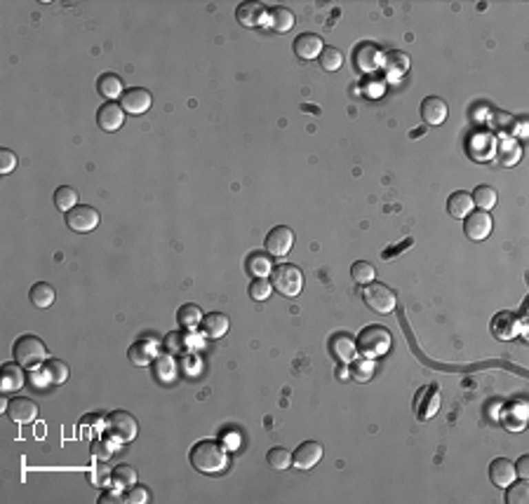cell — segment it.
Listing matches in <instances>:
<instances>
[{"label":"cell","mask_w":529,"mask_h":504,"mask_svg":"<svg viewBox=\"0 0 529 504\" xmlns=\"http://www.w3.org/2000/svg\"><path fill=\"white\" fill-rule=\"evenodd\" d=\"M153 371H156V377L160 382H172L174 375H176L174 357H172V354H163V357H158L156 366H153Z\"/></svg>","instance_id":"ab89813d"},{"label":"cell","mask_w":529,"mask_h":504,"mask_svg":"<svg viewBox=\"0 0 529 504\" xmlns=\"http://www.w3.org/2000/svg\"><path fill=\"white\" fill-rule=\"evenodd\" d=\"M489 479H492V483L499 485V488H508L517 479L515 465L508 457H497V460H492V465H489Z\"/></svg>","instance_id":"ffe728a7"},{"label":"cell","mask_w":529,"mask_h":504,"mask_svg":"<svg viewBox=\"0 0 529 504\" xmlns=\"http://www.w3.org/2000/svg\"><path fill=\"white\" fill-rule=\"evenodd\" d=\"M271 284L278 294L294 298L304 291V272L299 270L292 263H282V265H273L271 272Z\"/></svg>","instance_id":"277c9868"},{"label":"cell","mask_w":529,"mask_h":504,"mask_svg":"<svg viewBox=\"0 0 529 504\" xmlns=\"http://www.w3.org/2000/svg\"><path fill=\"white\" fill-rule=\"evenodd\" d=\"M28 298H31V303L38 307V310H48V307L54 303L56 294H54L52 284H48V282H38V284H33V286H31V291H28Z\"/></svg>","instance_id":"4dcf8cb0"},{"label":"cell","mask_w":529,"mask_h":504,"mask_svg":"<svg viewBox=\"0 0 529 504\" xmlns=\"http://www.w3.org/2000/svg\"><path fill=\"white\" fill-rule=\"evenodd\" d=\"M322 38L315 36V33H301L294 40V54L299 56L301 61H311V59H318L322 52Z\"/></svg>","instance_id":"d6986e66"},{"label":"cell","mask_w":529,"mask_h":504,"mask_svg":"<svg viewBox=\"0 0 529 504\" xmlns=\"http://www.w3.org/2000/svg\"><path fill=\"white\" fill-rule=\"evenodd\" d=\"M78 199H81V195H78L76 188L71 186H59L54 190V204L59 211H64V214H68L71 209L78 207Z\"/></svg>","instance_id":"8d00e7d4"},{"label":"cell","mask_w":529,"mask_h":504,"mask_svg":"<svg viewBox=\"0 0 529 504\" xmlns=\"http://www.w3.org/2000/svg\"><path fill=\"white\" fill-rule=\"evenodd\" d=\"M165 349L169 354H186L191 349V336L186 329L174 331V333L165 336Z\"/></svg>","instance_id":"74e56055"},{"label":"cell","mask_w":529,"mask_h":504,"mask_svg":"<svg viewBox=\"0 0 529 504\" xmlns=\"http://www.w3.org/2000/svg\"><path fill=\"white\" fill-rule=\"evenodd\" d=\"M247 272L252 277H269L273 272V261H271V254H264V251H252L247 256V263H245Z\"/></svg>","instance_id":"83f0119b"},{"label":"cell","mask_w":529,"mask_h":504,"mask_svg":"<svg viewBox=\"0 0 529 504\" xmlns=\"http://www.w3.org/2000/svg\"><path fill=\"white\" fill-rule=\"evenodd\" d=\"M24 387V366L19 364H3L0 369V389L3 392H17Z\"/></svg>","instance_id":"d4e9b609"},{"label":"cell","mask_w":529,"mask_h":504,"mask_svg":"<svg viewBox=\"0 0 529 504\" xmlns=\"http://www.w3.org/2000/svg\"><path fill=\"white\" fill-rule=\"evenodd\" d=\"M504 427L508 429V432H522V429L527 427V406L522 404V401L510 404L508 415L504 417Z\"/></svg>","instance_id":"e575fe53"},{"label":"cell","mask_w":529,"mask_h":504,"mask_svg":"<svg viewBox=\"0 0 529 504\" xmlns=\"http://www.w3.org/2000/svg\"><path fill=\"white\" fill-rule=\"evenodd\" d=\"M191 465L196 472L214 476L229 467V452L217 441H198L191 448Z\"/></svg>","instance_id":"6da1fadb"},{"label":"cell","mask_w":529,"mask_h":504,"mask_svg":"<svg viewBox=\"0 0 529 504\" xmlns=\"http://www.w3.org/2000/svg\"><path fill=\"white\" fill-rule=\"evenodd\" d=\"M99 502H101V504H109V502H125V497H121V495H118V492L109 490V492H104V497H99Z\"/></svg>","instance_id":"db71d44e"},{"label":"cell","mask_w":529,"mask_h":504,"mask_svg":"<svg viewBox=\"0 0 529 504\" xmlns=\"http://www.w3.org/2000/svg\"><path fill=\"white\" fill-rule=\"evenodd\" d=\"M153 104V96L149 89H141V87H132L127 89L123 94L121 99V106L125 113H129V116H141V113H146Z\"/></svg>","instance_id":"9a60e30c"},{"label":"cell","mask_w":529,"mask_h":504,"mask_svg":"<svg viewBox=\"0 0 529 504\" xmlns=\"http://www.w3.org/2000/svg\"><path fill=\"white\" fill-rule=\"evenodd\" d=\"M294 246V232L287 226H278L266 234V254L271 256H287Z\"/></svg>","instance_id":"4fadbf2b"},{"label":"cell","mask_w":529,"mask_h":504,"mask_svg":"<svg viewBox=\"0 0 529 504\" xmlns=\"http://www.w3.org/2000/svg\"><path fill=\"white\" fill-rule=\"evenodd\" d=\"M468 153L477 162H489L497 155V139L489 131H475L468 136Z\"/></svg>","instance_id":"7c38bea8"},{"label":"cell","mask_w":529,"mask_h":504,"mask_svg":"<svg viewBox=\"0 0 529 504\" xmlns=\"http://www.w3.org/2000/svg\"><path fill=\"white\" fill-rule=\"evenodd\" d=\"M520 143H517L515 139H501L497 141V157L501 160L504 167H510V164H515L517 160H520Z\"/></svg>","instance_id":"d590c367"},{"label":"cell","mask_w":529,"mask_h":504,"mask_svg":"<svg viewBox=\"0 0 529 504\" xmlns=\"http://www.w3.org/2000/svg\"><path fill=\"white\" fill-rule=\"evenodd\" d=\"M522 331V319L520 314L515 312H497L492 319V333L494 338H499V340H513V338H517V333Z\"/></svg>","instance_id":"30bf717a"},{"label":"cell","mask_w":529,"mask_h":504,"mask_svg":"<svg viewBox=\"0 0 529 504\" xmlns=\"http://www.w3.org/2000/svg\"><path fill=\"white\" fill-rule=\"evenodd\" d=\"M200 329H203V333L207 336V338L217 340V338L229 333L231 322H229V317H226V314H221V312H209V314H205V317H203Z\"/></svg>","instance_id":"cb8c5ba5"},{"label":"cell","mask_w":529,"mask_h":504,"mask_svg":"<svg viewBox=\"0 0 529 504\" xmlns=\"http://www.w3.org/2000/svg\"><path fill=\"white\" fill-rule=\"evenodd\" d=\"M118 448V441L111 437V434H104V437H94L92 443H90V452H92L94 460H111V455Z\"/></svg>","instance_id":"836d02e7"},{"label":"cell","mask_w":529,"mask_h":504,"mask_svg":"<svg viewBox=\"0 0 529 504\" xmlns=\"http://www.w3.org/2000/svg\"><path fill=\"white\" fill-rule=\"evenodd\" d=\"M111 472L113 469L106 465L104 460H99V465H96L92 469V474H90V481H92V485H96V488H104V485L111 481Z\"/></svg>","instance_id":"681fc988"},{"label":"cell","mask_w":529,"mask_h":504,"mask_svg":"<svg viewBox=\"0 0 529 504\" xmlns=\"http://www.w3.org/2000/svg\"><path fill=\"white\" fill-rule=\"evenodd\" d=\"M5 410H8L10 420L17 422V425H31V422H36V417H38V404L28 397L10 399L8 406H5Z\"/></svg>","instance_id":"9c48e42d"},{"label":"cell","mask_w":529,"mask_h":504,"mask_svg":"<svg viewBox=\"0 0 529 504\" xmlns=\"http://www.w3.org/2000/svg\"><path fill=\"white\" fill-rule=\"evenodd\" d=\"M470 197H473V204L480 207V211H489L494 204H497L499 195L492 186H477L475 190L470 193Z\"/></svg>","instance_id":"f35d334b"},{"label":"cell","mask_w":529,"mask_h":504,"mask_svg":"<svg viewBox=\"0 0 529 504\" xmlns=\"http://www.w3.org/2000/svg\"><path fill=\"white\" fill-rule=\"evenodd\" d=\"M99 221H101L99 211L90 207V204H78L76 209H71L66 214V226L68 230L73 232H92L94 228L99 226Z\"/></svg>","instance_id":"52a82bcc"},{"label":"cell","mask_w":529,"mask_h":504,"mask_svg":"<svg viewBox=\"0 0 529 504\" xmlns=\"http://www.w3.org/2000/svg\"><path fill=\"white\" fill-rule=\"evenodd\" d=\"M111 483L116 488H129V485L136 483V469L129 465H118L111 472Z\"/></svg>","instance_id":"60d3db41"},{"label":"cell","mask_w":529,"mask_h":504,"mask_svg":"<svg viewBox=\"0 0 529 504\" xmlns=\"http://www.w3.org/2000/svg\"><path fill=\"white\" fill-rule=\"evenodd\" d=\"M355 347H357V352L367 359L384 357V354L391 349L388 329H386V326H379V324L367 326V329H362L360 336L355 338Z\"/></svg>","instance_id":"3957f363"},{"label":"cell","mask_w":529,"mask_h":504,"mask_svg":"<svg viewBox=\"0 0 529 504\" xmlns=\"http://www.w3.org/2000/svg\"><path fill=\"white\" fill-rule=\"evenodd\" d=\"M127 357H129V362H132L134 366H149L153 359H158L156 338L144 336L141 340L132 342V347H129V352H127Z\"/></svg>","instance_id":"ac0fdd59"},{"label":"cell","mask_w":529,"mask_h":504,"mask_svg":"<svg viewBox=\"0 0 529 504\" xmlns=\"http://www.w3.org/2000/svg\"><path fill=\"white\" fill-rule=\"evenodd\" d=\"M381 68L388 73L391 78H400L409 71V56L405 52H388L384 54V61H381Z\"/></svg>","instance_id":"f1b7e54d"},{"label":"cell","mask_w":529,"mask_h":504,"mask_svg":"<svg viewBox=\"0 0 529 504\" xmlns=\"http://www.w3.org/2000/svg\"><path fill=\"white\" fill-rule=\"evenodd\" d=\"M322 455H325V450H322V446L318 443V441H304V443L294 450L292 465L297 469H313L322 460Z\"/></svg>","instance_id":"2e32d148"},{"label":"cell","mask_w":529,"mask_h":504,"mask_svg":"<svg viewBox=\"0 0 529 504\" xmlns=\"http://www.w3.org/2000/svg\"><path fill=\"white\" fill-rule=\"evenodd\" d=\"M351 375H353V380H360V382H367L369 377L374 375V364H372V359H360V362H353V366H351Z\"/></svg>","instance_id":"7dc6e473"},{"label":"cell","mask_w":529,"mask_h":504,"mask_svg":"<svg viewBox=\"0 0 529 504\" xmlns=\"http://www.w3.org/2000/svg\"><path fill=\"white\" fill-rule=\"evenodd\" d=\"M273 294V284L269 282V277H254L249 284V296L252 300H269V296Z\"/></svg>","instance_id":"bcb514c9"},{"label":"cell","mask_w":529,"mask_h":504,"mask_svg":"<svg viewBox=\"0 0 529 504\" xmlns=\"http://www.w3.org/2000/svg\"><path fill=\"white\" fill-rule=\"evenodd\" d=\"M346 375H349V371H346V369H339V371H337V377H346Z\"/></svg>","instance_id":"11a10c76"},{"label":"cell","mask_w":529,"mask_h":504,"mask_svg":"<svg viewBox=\"0 0 529 504\" xmlns=\"http://www.w3.org/2000/svg\"><path fill=\"white\" fill-rule=\"evenodd\" d=\"M96 91H99L106 101H116L125 91L123 78L116 76V73H104V76H99V80H96Z\"/></svg>","instance_id":"484cf974"},{"label":"cell","mask_w":529,"mask_h":504,"mask_svg":"<svg viewBox=\"0 0 529 504\" xmlns=\"http://www.w3.org/2000/svg\"><path fill=\"white\" fill-rule=\"evenodd\" d=\"M440 410V389L435 385L421 387L414 397V413L419 420H431Z\"/></svg>","instance_id":"ba28073f"},{"label":"cell","mask_w":529,"mask_h":504,"mask_svg":"<svg viewBox=\"0 0 529 504\" xmlns=\"http://www.w3.org/2000/svg\"><path fill=\"white\" fill-rule=\"evenodd\" d=\"M374 274H377V270H374V265L372 263H367V261H357V263H353V267H351L353 282L362 284V286L374 282Z\"/></svg>","instance_id":"7bdbcfd3"},{"label":"cell","mask_w":529,"mask_h":504,"mask_svg":"<svg viewBox=\"0 0 529 504\" xmlns=\"http://www.w3.org/2000/svg\"><path fill=\"white\" fill-rule=\"evenodd\" d=\"M96 122L104 131H118L125 122V111L123 106L118 104H101L99 111H96Z\"/></svg>","instance_id":"44dd1931"},{"label":"cell","mask_w":529,"mask_h":504,"mask_svg":"<svg viewBox=\"0 0 529 504\" xmlns=\"http://www.w3.org/2000/svg\"><path fill=\"white\" fill-rule=\"evenodd\" d=\"M318 59H320V66L325 68V71H339V68L344 66V54H341V50L337 47H322Z\"/></svg>","instance_id":"f6af8a7d"},{"label":"cell","mask_w":529,"mask_h":504,"mask_svg":"<svg viewBox=\"0 0 529 504\" xmlns=\"http://www.w3.org/2000/svg\"><path fill=\"white\" fill-rule=\"evenodd\" d=\"M470 211H473V197H470V193L457 190V193L449 195V199H447L449 216H454V219H466Z\"/></svg>","instance_id":"4316f807"},{"label":"cell","mask_w":529,"mask_h":504,"mask_svg":"<svg viewBox=\"0 0 529 504\" xmlns=\"http://www.w3.org/2000/svg\"><path fill=\"white\" fill-rule=\"evenodd\" d=\"M329 347H332V354L339 359L341 364L353 362V359H355V354H357L355 338L349 336V333H337V336H332V340H329Z\"/></svg>","instance_id":"603a6c76"},{"label":"cell","mask_w":529,"mask_h":504,"mask_svg":"<svg viewBox=\"0 0 529 504\" xmlns=\"http://www.w3.org/2000/svg\"><path fill=\"white\" fill-rule=\"evenodd\" d=\"M41 373L45 375L48 385H64L68 380V366L61 362V359H48V362L43 364Z\"/></svg>","instance_id":"1f68e13d"},{"label":"cell","mask_w":529,"mask_h":504,"mask_svg":"<svg viewBox=\"0 0 529 504\" xmlns=\"http://www.w3.org/2000/svg\"><path fill=\"white\" fill-rule=\"evenodd\" d=\"M421 118L426 124H442L447 120V104L440 96H426L421 101Z\"/></svg>","instance_id":"7402d4cb"},{"label":"cell","mask_w":529,"mask_h":504,"mask_svg":"<svg viewBox=\"0 0 529 504\" xmlns=\"http://www.w3.org/2000/svg\"><path fill=\"white\" fill-rule=\"evenodd\" d=\"M269 26L276 33H287L294 28V14L287 8H273L269 10Z\"/></svg>","instance_id":"d6a6232c"},{"label":"cell","mask_w":529,"mask_h":504,"mask_svg":"<svg viewBox=\"0 0 529 504\" xmlns=\"http://www.w3.org/2000/svg\"><path fill=\"white\" fill-rule=\"evenodd\" d=\"M266 460H269L271 469H276V472H285L287 467H292V452L280 448V446H276V448H271L269 452H266Z\"/></svg>","instance_id":"b9f144b4"},{"label":"cell","mask_w":529,"mask_h":504,"mask_svg":"<svg viewBox=\"0 0 529 504\" xmlns=\"http://www.w3.org/2000/svg\"><path fill=\"white\" fill-rule=\"evenodd\" d=\"M104 427H106V434H111L118 443H129V441H134L136 434H139V422H136V417L132 413H127V410H113V413H109Z\"/></svg>","instance_id":"8992f818"},{"label":"cell","mask_w":529,"mask_h":504,"mask_svg":"<svg viewBox=\"0 0 529 504\" xmlns=\"http://www.w3.org/2000/svg\"><path fill=\"white\" fill-rule=\"evenodd\" d=\"M236 19L240 26L254 28V26H266L269 24V10L261 3H240L236 10Z\"/></svg>","instance_id":"5bb4252c"},{"label":"cell","mask_w":529,"mask_h":504,"mask_svg":"<svg viewBox=\"0 0 529 504\" xmlns=\"http://www.w3.org/2000/svg\"><path fill=\"white\" fill-rule=\"evenodd\" d=\"M506 502L508 504H527L529 502V485L527 481H513V483L506 488Z\"/></svg>","instance_id":"ee69618b"},{"label":"cell","mask_w":529,"mask_h":504,"mask_svg":"<svg viewBox=\"0 0 529 504\" xmlns=\"http://www.w3.org/2000/svg\"><path fill=\"white\" fill-rule=\"evenodd\" d=\"M515 474H517V479H522V481L529 479V455H522L520 460H517Z\"/></svg>","instance_id":"f5cc1de1"},{"label":"cell","mask_w":529,"mask_h":504,"mask_svg":"<svg viewBox=\"0 0 529 504\" xmlns=\"http://www.w3.org/2000/svg\"><path fill=\"white\" fill-rule=\"evenodd\" d=\"M149 500H151V490L146 488V485L134 483V485H129L127 492H125V502H129V504H146Z\"/></svg>","instance_id":"c3c4849f"},{"label":"cell","mask_w":529,"mask_h":504,"mask_svg":"<svg viewBox=\"0 0 529 504\" xmlns=\"http://www.w3.org/2000/svg\"><path fill=\"white\" fill-rule=\"evenodd\" d=\"M17 167V155L12 151H8V148H3L0 151V174H12Z\"/></svg>","instance_id":"f907efd6"},{"label":"cell","mask_w":529,"mask_h":504,"mask_svg":"<svg viewBox=\"0 0 529 504\" xmlns=\"http://www.w3.org/2000/svg\"><path fill=\"white\" fill-rule=\"evenodd\" d=\"M203 310L196 305V303H186V305H181L179 310H176V324L181 326V329L191 331V329H198L203 322Z\"/></svg>","instance_id":"f546056e"},{"label":"cell","mask_w":529,"mask_h":504,"mask_svg":"<svg viewBox=\"0 0 529 504\" xmlns=\"http://www.w3.org/2000/svg\"><path fill=\"white\" fill-rule=\"evenodd\" d=\"M492 120L494 122H489L492 124L494 129H508V122H513V118L508 116V113H504V111H492Z\"/></svg>","instance_id":"816d5d0a"},{"label":"cell","mask_w":529,"mask_h":504,"mask_svg":"<svg viewBox=\"0 0 529 504\" xmlns=\"http://www.w3.org/2000/svg\"><path fill=\"white\" fill-rule=\"evenodd\" d=\"M492 228H494V223L487 211H470V214L466 216L464 232L470 242H482V239H487L489 234H492Z\"/></svg>","instance_id":"8fae6325"},{"label":"cell","mask_w":529,"mask_h":504,"mask_svg":"<svg viewBox=\"0 0 529 504\" xmlns=\"http://www.w3.org/2000/svg\"><path fill=\"white\" fill-rule=\"evenodd\" d=\"M353 59H355L357 71H362V73H374V71H379V68H381L384 54H381V50L377 47V45L365 43V45H360V47L355 50Z\"/></svg>","instance_id":"e0dca14e"},{"label":"cell","mask_w":529,"mask_h":504,"mask_svg":"<svg viewBox=\"0 0 529 504\" xmlns=\"http://www.w3.org/2000/svg\"><path fill=\"white\" fill-rule=\"evenodd\" d=\"M362 300H365V305L369 310L377 312V314H391L397 305L395 291L381 282L365 284V289H362Z\"/></svg>","instance_id":"5b68a950"},{"label":"cell","mask_w":529,"mask_h":504,"mask_svg":"<svg viewBox=\"0 0 529 504\" xmlns=\"http://www.w3.org/2000/svg\"><path fill=\"white\" fill-rule=\"evenodd\" d=\"M12 354H14V362L19 366H24V369H36V366H43L48 362V345H45L38 336L26 333L14 340Z\"/></svg>","instance_id":"7a4b0ae2"}]
</instances>
